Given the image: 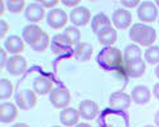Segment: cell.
I'll use <instances>...</instances> for the list:
<instances>
[{"label": "cell", "mask_w": 159, "mask_h": 127, "mask_svg": "<svg viewBox=\"0 0 159 127\" xmlns=\"http://www.w3.org/2000/svg\"><path fill=\"white\" fill-rule=\"evenodd\" d=\"M37 97L34 90L25 89L20 91L16 94L15 101L17 106L21 110L28 111L36 105Z\"/></svg>", "instance_id": "obj_5"}, {"label": "cell", "mask_w": 159, "mask_h": 127, "mask_svg": "<svg viewBox=\"0 0 159 127\" xmlns=\"http://www.w3.org/2000/svg\"><path fill=\"white\" fill-rule=\"evenodd\" d=\"M9 24L3 20H0V40L3 39L5 36L10 29Z\"/></svg>", "instance_id": "obj_29"}, {"label": "cell", "mask_w": 159, "mask_h": 127, "mask_svg": "<svg viewBox=\"0 0 159 127\" xmlns=\"http://www.w3.org/2000/svg\"><path fill=\"white\" fill-rule=\"evenodd\" d=\"M151 92L149 88L144 85H138L135 87L131 93L132 100L139 105H144L150 100Z\"/></svg>", "instance_id": "obj_17"}, {"label": "cell", "mask_w": 159, "mask_h": 127, "mask_svg": "<svg viewBox=\"0 0 159 127\" xmlns=\"http://www.w3.org/2000/svg\"><path fill=\"white\" fill-rule=\"evenodd\" d=\"M61 3L65 6L69 7H72L79 5L81 0H61Z\"/></svg>", "instance_id": "obj_33"}, {"label": "cell", "mask_w": 159, "mask_h": 127, "mask_svg": "<svg viewBox=\"0 0 159 127\" xmlns=\"http://www.w3.org/2000/svg\"><path fill=\"white\" fill-rule=\"evenodd\" d=\"M154 122L157 127H159V110L155 114L154 118Z\"/></svg>", "instance_id": "obj_35"}, {"label": "cell", "mask_w": 159, "mask_h": 127, "mask_svg": "<svg viewBox=\"0 0 159 127\" xmlns=\"http://www.w3.org/2000/svg\"><path fill=\"white\" fill-rule=\"evenodd\" d=\"M97 127H113L112 126L110 125H99Z\"/></svg>", "instance_id": "obj_40"}, {"label": "cell", "mask_w": 159, "mask_h": 127, "mask_svg": "<svg viewBox=\"0 0 159 127\" xmlns=\"http://www.w3.org/2000/svg\"><path fill=\"white\" fill-rule=\"evenodd\" d=\"M67 42L71 46H75L80 42L81 37L80 30L74 26H70L66 28L62 34Z\"/></svg>", "instance_id": "obj_24"}, {"label": "cell", "mask_w": 159, "mask_h": 127, "mask_svg": "<svg viewBox=\"0 0 159 127\" xmlns=\"http://www.w3.org/2000/svg\"><path fill=\"white\" fill-rule=\"evenodd\" d=\"M75 127H92V126L88 123H81L78 124Z\"/></svg>", "instance_id": "obj_38"}, {"label": "cell", "mask_w": 159, "mask_h": 127, "mask_svg": "<svg viewBox=\"0 0 159 127\" xmlns=\"http://www.w3.org/2000/svg\"><path fill=\"white\" fill-rule=\"evenodd\" d=\"M18 115L16 106L11 102H5L0 105V121L4 124L11 123L17 118Z\"/></svg>", "instance_id": "obj_13"}, {"label": "cell", "mask_w": 159, "mask_h": 127, "mask_svg": "<svg viewBox=\"0 0 159 127\" xmlns=\"http://www.w3.org/2000/svg\"><path fill=\"white\" fill-rule=\"evenodd\" d=\"M68 17L66 12L61 8H54L48 11L46 17L48 25L55 30H60L67 24Z\"/></svg>", "instance_id": "obj_7"}, {"label": "cell", "mask_w": 159, "mask_h": 127, "mask_svg": "<svg viewBox=\"0 0 159 127\" xmlns=\"http://www.w3.org/2000/svg\"><path fill=\"white\" fill-rule=\"evenodd\" d=\"M43 7L50 9L57 5L59 2V0H37L36 1Z\"/></svg>", "instance_id": "obj_30"}, {"label": "cell", "mask_w": 159, "mask_h": 127, "mask_svg": "<svg viewBox=\"0 0 159 127\" xmlns=\"http://www.w3.org/2000/svg\"><path fill=\"white\" fill-rule=\"evenodd\" d=\"M51 127H63L61 126H59V125H54L52 126Z\"/></svg>", "instance_id": "obj_43"}, {"label": "cell", "mask_w": 159, "mask_h": 127, "mask_svg": "<svg viewBox=\"0 0 159 127\" xmlns=\"http://www.w3.org/2000/svg\"><path fill=\"white\" fill-rule=\"evenodd\" d=\"M25 5L24 0H6V6L8 10L11 13L18 14L24 10Z\"/></svg>", "instance_id": "obj_28"}, {"label": "cell", "mask_w": 159, "mask_h": 127, "mask_svg": "<svg viewBox=\"0 0 159 127\" xmlns=\"http://www.w3.org/2000/svg\"><path fill=\"white\" fill-rule=\"evenodd\" d=\"M21 34L25 42L33 50L42 53L48 48L50 41L49 36L38 25L30 24L26 26Z\"/></svg>", "instance_id": "obj_1"}, {"label": "cell", "mask_w": 159, "mask_h": 127, "mask_svg": "<svg viewBox=\"0 0 159 127\" xmlns=\"http://www.w3.org/2000/svg\"><path fill=\"white\" fill-rule=\"evenodd\" d=\"M80 114L79 111L72 107H66L60 113L59 118L61 123L66 127H72L80 120Z\"/></svg>", "instance_id": "obj_16"}, {"label": "cell", "mask_w": 159, "mask_h": 127, "mask_svg": "<svg viewBox=\"0 0 159 127\" xmlns=\"http://www.w3.org/2000/svg\"><path fill=\"white\" fill-rule=\"evenodd\" d=\"M91 14L90 10L84 6H80L73 9L70 14V22L77 27H82L90 21Z\"/></svg>", "instance_id": "obj_9"}, {"label": "cell", "mask_w": 159, "mask_h": 127, "mask_svg": "<svg viewBox=\"0 0 159 127\" xmlns=\"http://www.w3.org/2000/svg\"><path fill=\"white\" fill-rule=\"evenodd\" d=\"M93 51V48L90 44L86 42H80L75 46L73 55L78 61L86 62L90 59Z\"/></svg>", "instance_id": "obj_20"}, {"label": "cell", "mask_w": 159, "mask_h": 127, "mask_svg": "<svg viewBox=\"0 0 159 127\" xmlns=\"http://www.w3.org/2000/svg\"><path fill=\"white\" fill-rule=\"evenodd\" d=\"M11 127H30L27 124L22 122H18L13 125Z\"/></svg>", "instance_id": "obj_36"}, {"label": "cell", "mask_w": 159, "mask_h": 127, "mask_svg": "<svg viewBox=\"0 0 159 127\" xmlns=\"http://www.w3.org/2000/svg\"><path fill=\"white\" fill-rule=\"evenodd\" d=\"M13 86L11 82L6 78L0 80V99H7L11 97L13 91Z\"/></svg>", "instance_id": "obj_26"}, {"label": "cell", "mask_w": 159, "mask_h": 127, "mask_svg": "<svg viewBox=\"0 0 159 127\" xmlns=\"http://www.w3.org/2000/svg\"><path fill=\"white\" fill-rule=\"evenodd\" d=\"M53 83L50 79L44 76H40L35 78L33 81L34 91L39 95L49 94L52 89Z\"/></svg>", "instance_id": "obj_18"}, {"label": "cell", "mask_w": 159, "mask_h": 127, "mask_svg": "<svg viewBox=\"0 0 159 127\" xmlns=\"http://www.w3.org/2000/svg\"><path fill=\"white\" fill-rule=\"evenodd\" d=\"M137 13L140 20L144 22H150L156 20L158 15V11L152 2L144 1L138 8Z\"/></svg>", "instance_id": "obj_11"}, {"label": "cell", "mask_w": 159, "mask_h": 127, "mask_svg": "<svg viewBox=\"0 0 159 127\" xmlns=\"http://www.w3.org/2000/svg\"><path fill=\"white\" fill-rule=\"evenodd\" d=\"M111 20L115 27L120 30H125L130 25L132 21L131 12L123 8H119L113 13Z\"/></svg>", "instance_id": "obj_10"}, {"label": "cell", "mask_w": 159, "mask_h": 127, "mask_svg": "<svg viewBox=\"0 0 159 127\" xmlns=\"http://www.w3.org/2000/svg\"><path fill=\"white\" fill-rule=\"evenodd\" d=\"M152 94L155 98L159 100V82L154 85L152 89Z\"/></svg>", "instance_id": "obj_34"}, {"label": "cell", "mask_w": 159, "mask_h": 127, "mask_svg": "<svg viewBox=\"0 0 159 127\" xmlns=\"http://www.w3.org/2000/svg\"><path fill=\"white\" fill-rule=\"evenodd\" d=\"M125 70L127 75L130 77L136 78L143 75L146 70V65L141 59L132 63L125 64Z\"/></svg>", "instance_id": "obj_22"}, {"label": "cell", "mask_w": 159, "mask_h": 127, "mask_svg": "<svg viewBox=\"0 0 159 127\" xmlns=\"http://www.w3.org/2000/svg\"><path fill=\"white\" fill-rule=\"evenodd\" d=\"M49 99L52 105L57 109H63L69 104L71 95L69 90L64 86H58L50 92Z\"/></svg>", "instance_id": "obj_4"}, {"label": "cell", "mask_w": 159, "mask_h": 127, "mask_svg": "<svg viewBox=\"0 0 159 127\" xmlns=\"http://www.w3.org/2000/svg\"><path fill=\"white\" fill-rule=\"evenodd\" d=\"M140 0H121V3L123 6L129 8H133L136 6Z\"/></svg>", "instance_id": "obj_31"}, {"label": "cell", "mask_w": 159, "mask_h": 127, "mask_svg": "<svg viewBox=\"0 0 159 127\" xmlns=\"http://www.w3.org/2000/svg\"></svg>", "instance_id": "obj_44"}, {"label": "cell", "mask_w": 159, "mask_h": 127, "mask_svg": "<svg viewBox=\"0 0 159 127\" xmlns=\"http://www.w3.org/2000/svg\"><path fill=\"white\" fill-rule=\"evenodd\" d=\"M4 46L8 52L15 55L22 52L25 48L22 40L20 37L16 35L8 36L4 41Z\"/></svg>", "instance_id": "obj_19"}, {"label": "cell", "mask_w": 159, "mask_h": 127, "mask_svg": "<svg viewBox=\"0 0 159 127\" xmlns=\"http://www.w3.org/2000/svg\"><path fill=\"white\" fill-rule=\"evenodd\" d=\"M144 58L150 64L153 65L159 63V47L154 46L146 50L144 52Z\"/></svg>", "instance_id": "obj_27"}, {"label": "cell", "mask_w": 159, "mask_h": 127, "mask_svg": "<svg viewBox=\"0 0 159 127\" xmlns=\"http://www.w3.org/2000/svg\"><path fill=\"white\" fill-rule=\"evenodd\" d=\"M141 53L139 48L134 44L127 46L125 48L124 58L125 64L132 63L141 59Z\"/></svg>", "instance_id": "obj_25"}, {"label": "cell", "mask_w": 159, "mask_h": 127, "mask_svg": "<svg viewBox=\"0 0 159 127\" xmlns=\"http://www.w3.org/2000/svg\"><path fill=\"white\" fill-rule=\"evenodd\" d=\"M99 64L103 68L115 69L121 68L123 64V56L119 49L106 46L99 52L97 56Z\"/></svg>", "instance_id": "obj_2"}, {"label": "cell", "mask_w": 159, "mask_h": 127, "mask_svg": "<svg viewBox=\"0 0 159 127\" xmlns=\"http://www.w3.org/2000/svg\"><path fill=\"white\" fill-rule=\"evenodd\" d=\"M5 8L4 2L2 0H0V16L4 13Z\"/></svg>", "instance_id": "obj_37"}, {"label": "cell", "mask_w": 159, "mask_h": 127, "mask_svg": "<svg viewBox=\"0 0 159 127\" xmlns=\"http://www.w3.org/2000/svg\"><path fill=\"white\" fill-rule=\"evenodd\" d=\"M143 127H155L152 125H147L143 126Z\"/></svg>", "instance_id": "obj_41"}, {"label": "cell", "mask_w": 159, "mask_h": 127, "mask_svg": "<svg viewBox=\"0 0 159 127\" xmlns=\"http://www.w3.org/2000/svg\"><path fill=\"white\" fill-rule=\"evenodd\" d=\"M45 11L43 7L38 3H32L26 7L24 15L28 21L37 23L43 20L45 17Z\"/></svg>", "instance_id": "obj_14"}, {"label": "cell", "mask_w": 159, "mask_h": 127, "mask_svg": "<svg viewBox=\"0 0 159 127\" xmlns=\"http://www.w3.org/2000/svg\"><path fill=\"white\" fill-rule=\"evenodd\" d=\"M5 67L6 70L10 75L17 77L25 72L27 67V63L23 56L14 55L8 59Z\"/></svg>", "instance_id": "obj_8"}, {"label": "cell", "mask_w": 159, "mask_h": 127, "mask_svg": "<svg viewBox=\"0 0 159 127\" xmlns=\"http://www.w3.org/2000/svg\"><path fill=\"white\" fill-rule=\"evenodd\" d=\"M64 38L62 34L55 35L50 42L52 52L55 55L65 56L68 58L74 55V50Z\"/></svg>", "instance_id": "obj_6"}, {"label": "cell", "mask_w": 159, "mask_h": 127, "mask_svg": "<svg viewBox=\"0 0 159 127\" xmlns=\"http://www.w3.org/2000/svg\"><path fill=\"white\" fill-rule=\"evenodd\" d=\"M155 73L157 77L159 79V65L155 68Z\"/></svg>", "instance_id": "obj_39"}, {"label": "cell", "mask_w": 159, "mask_h": 127, "mask_svg": "<svg viewBox=\"0 0 159 127\" xmlns=\"http://www.w3.org/2000/svg\"><path fill=\"white\" fill-rule=\"evenodd\" d=\"M130 39L141 46H148L151 45L155 41L156 33L152 27L144 24H134L129 31Z\"/></svg>", "instance_id": "obj_3"}, {"label": "cell", "mask_w": 159, "mask_h": 127, "mask_svg": "<svg viewBox=\"0 0 159 127\" xmlns=\"http://www.w3.org/2000/svg\"><path fill=\"white\" fill-rule=\"evenodd\" d=\"M111 26V23L110 19L103 13L98 14L92 19L91 28L93 32L96 34L102 29Z\"/></svg>", "instance_id": "obj_23"}, {"label": "cell", "mask_w": 159, "mask_h": 127, "mask_svg": "<svg viewBox=\"0 0 159 127\" xmlns=\"http://www.w3.org/2000/svg\"><path fill=\"white\" fill-rule=\"evenodd\" d=\"M79 111L80 116L84 119L92 120L95 119L98 114L99 107L94 101L86 99L80 103Z\"/></svg>", "instance_id": "obj_15"}, {"label": "cell", "mask_w": 159, "mask_h": 127, "mask_svg": "<svg viewBox=\"0 0 159 127\" xmlns=\"http://www.w3.org/2000/svg\"><path fill=\"white\" fill-rule=\"evenodd\" d=\"M7 59L6 51L3 48H0V68L1 69L5 66Z\"/></svg>", "instance_id": "obj_32"}, {"label": "cell", "mask_w": 159, "mask_h": 127, "mask_svg": "<svg viewBox=\"0 0 159 127\" xmlns=\"http://www.w3.org/2000/svg\"><path fill=\"white\" fill-rule=\"evenodd\" d=\"M96 35L100 43L107 46L113 45L117 39V32L112 26L104 28Z\"/></svg>", "instance_id": "obj_21"}, {"label": "cell", "mask_w": 159, "mask_h": 127, "mask_svg": "<svg viewBox=\"0 0 159 127\" xmlns=\"http://www.w3.org/2000/svg\"><path fill=\"white\" fill-rule=\"evenodd\" d=\"M155 2H156L157 5L159 7V0H155Z\"/></svg>", "instance_id": "obj_42"}, {"label": "cell", "mask_w": 159, "mask_h": 127, "mask_svg": "<svg viewBox=\"0 0 159 127\" xmlns=\"http://www.w3.org/2000/svg\"><path fill=\"white\" fill-rule=\"evenodd\" d=\"M131 98L127 94L122 91L115 92L112 94L109 99V104L113 109L125 110L130 107Z\"/></svg>", "instance_id": "obj_12"}]
</instances>
